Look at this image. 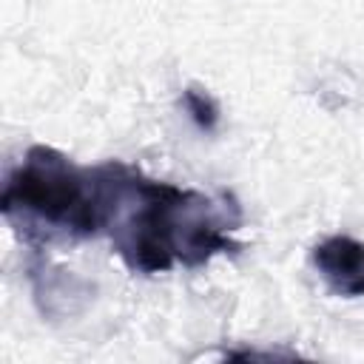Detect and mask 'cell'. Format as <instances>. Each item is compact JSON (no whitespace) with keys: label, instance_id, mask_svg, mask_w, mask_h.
I'll use <instances>...</instances> for the list:
<instances>
[{"label":"cell","instance_id":"cell-2","mask_svg":"<svg viewBox=\"0 0 364 364\" xmlns=\"http://www.w3.org/2000/svg\"><path fill=\"white\" fill-rule=\"evenodd\" d=\"M0 213L28 242H74L102 233L97 165L82 168L51 145H31L11 168Z\"/></svg>","mask_w":364,"mask_h":364},{"label":"cell","instance_id":"cell-3","mask_svg":"<svg viewBox=\"0 0 364 364\" xmlns=\"http://www.w3.org/2000/svg\"><path fill=\"white\" fill-rule=\"evenodd\" d=\"M313 267L324 279V284L344 299L364 296V242L347 233H333L321 239L313 253Z\"/></svg>","mask_w":364,"mask_h":364},{"label":"cell","instance_id":"cell-1","mask_svg":"<svg viewBox=\"0 0 364 364\" xmlns=\"http://www.w3.org/2000/svg\"><path fill=\"white\" fill-rule=\"evenodd\" d=\"M102 233L134 273L199 267L236 253L242 208L230 193H205L151 179L139 168L108 159L97 165Z\"/></svg>","mask_w":364,"mask_h":364},{"label":"cell","instance_id":"cell-4","mask_svg":"<svg viewBox=\"0 0 364 364\" xmlns=\"http://www.w3.org/2000/svg\"><path fill=\"white\" fill-rule=\"evenodd\" d=\"M182 102H185V111L191 114V119L202 131H213L216 128V122H219V105H216V100L208 91L191 85V88H185Z\"/></svg>","mask_w":364,"mask_h":364}]
</instances>
